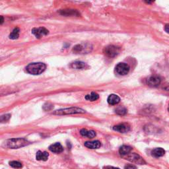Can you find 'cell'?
<instances>
[{"mask_svg":"<svg viewBox=\"0 0 169 169\" xmlns=\"http://www.w3.org/2000/svg\"><path fill=\"white\" fill-rule=\"evenodd\" d=\"M126 160L129 161L133 163H136L138 165H143L145 163L143 158L136 153H130L125 156Z\"/></svg>","mask_w":169,"mask_h":169,"instance_id":"cell-5","label":"cell"},{"mask_svg":"<svg viewBox=\"0 0 169 169\" xmlns=\"http://www.w3.org/2000/svg\"><path fill=\"white\" fill-rule=\"evenodd\" d=\"M120 52V48L118 46L114 45H110L107 46L104 49V53L109 57H114L117 56Z\"/></svg>","mask_w":169,"mask_h":169,"instance_id":"cell-4","label":"cell"},{"mask_svg":"<svg viewBox=\"0 0 169 169\" xmlns=\"http://www.w3.org/2000/svg\"><path fill=\"white\" fill-rule=\"evenodd\" d=\"M28 144L29 142H27L26 139L21 138L11 139L5 142V147L9 149H18L22 147L26 146V145Z\"/></svg>","mask_w":169,"mask_h":169,"instance_id":"cell-2","label":"cell"},{"mask_svg":"<svg viewBox=\"0 0 169 169\" xmlns=\"http://www.w3.org/2000/svg\"><path fill=\"white\" fill-rule=\"evenodd\" d=\"M49 149L50 151L55 153H62L63 148L62 147V145L60 143H56L54 144H52V145L49 147Z\"/></svg>","mask_w":169,"mask_h":169,"instance_id":"cell-10","label":"cell"},{"mask_svg":"<svg viewBox=\"0 0 169 169\" xmlns=\"http://www.w3.org/2000/svg\"><path fill=\"white\" fill-rule=\"evenodd\" d=\"M104 169H120L119 168H116V167H110V166H107L106 167L104 168Z\"/></svg>","mask_w":169,"mask_h":169,"instance_id":"cell-26","label":"cell"},{"mask_svg":"<svg viewBox=\"0 0 169 169\" xmlns=\"http://www.w3.org/2000/svg\"><path fill=\"white\" fill-rule=\"evenodd\" d=\"M116 72L120 75H127L130 72V66L125 63H119L116 66Z\"/></svg>","mask_w":169,"mask_h":169,"instance_id":"cell-6","label":"cell"},{"mask_svg":"<svg viewBox=\"0 0 169 169\" xmlns=\"http://www.w3.org/2000/svg\"><path fill=\"white\" fill-rule=\"evenodd\" d=\"M81 135L83 137H87L88 138H93L96 136L95 132L92 130H87L86 129H82L80 131Z\"/></svg>","mask_w":169,"mask_h":169,"instance_id":"cell-16","label":"cell"},{"mask_svg":"<svg viewBox=\"0 0 169 169\" xmlns=\"http://www.w3.org/2000/svg\"><path fill=\"white\" fill-rule=\"evenodd\" d=\"M49 157V154L48 153L46 152H42V151H38V152L37 153V155H36V159L38 161H47Z\"/></svg>","mask_w":169,"mask_h":169,"instance_id":"cell-14","label":"cell"},{"mask_svg":"<svg viewBox=\"0 0 169 169\" xmlns=\"http://www.w3.org/2000/svg\"><path fill=\"white\" fill-rule=\"evenodd\" d=\"M168 112H169V105H168Z\"/></svg>","mask_w":169,"mask_h":169,"instance_id":"cell-29","label":"cell"},{"mask_svg":"<svg viewBox=\"0 0 169 169\" xmlns=\"http://www.w3.org/2000/svg\"><path fill=\"white\" fill-rule=\"evenodd\" d=\"M11 117V115L10 114H5V115H3V116H2L1 117V122H7L9 120Z\"/></svg>","mask_w":169,"mask_h":169,"instance_id":"cell-24","label":"cell"},{"mask_svg":"<svg viewBox=\"0 0 169 169\" xmlns=\"http://www.w3.org/2000/svg\"><path fill=\"white\" fill-rule=\"evenodd\" d=\"M107 101L109 104H111V105H115V104H117L120 102V98L118 95L112 94L108 97Z\"/></svg>","mask_w":169,"mask_h":169,"instance_id":"cell-13","label":"cell"},{"mask_svg":"<svg viewBox=\"0 0 169 169\" xmlns=\"http://www.w3.org/2000/svg\"><path fill=\"white\" fill-rule=\"evenodd\" d=\"M19 32H20V30L19 28H15L13 29V31L10 34L9 38L13 39V40L17 39L19 37Z\"/></svg>","mask_w":169,"mask_h":169,"instance_id":"cell-19","label":"cell"},{"mask_svg":"<svg viewBox=\"0 0 169 169\" xmlns=\"http://www.w3.org/2000/svg\"><path fill=\"white\" fill-rule=\"evenodd\" d=\"M70 67L75 69H84L88 67V66L85 62L77 61L72 63L70 65Z\"/></svg>","mask_w":169,"mask_h":169,"instance_id":"cell-11","label":"cell"},{"mask_svg":"<svg viewBox=\"0 0 169 169\" xmlns=\"http://www.w3.org/2000/svg\"><path fill=\"white\" fill-rule=\"evenodd\" d=\"M165 153V151L162 148H155L151 151V155L155 158H159V157H162Z\"/></svg>","mask_w":169,"mask_h":169,"instance_id":"cell-15","label":"cell"},{"mask_svg":"<svg viewBox=\"0 0 169 169\" xmlns=\"http://www.w3.org/2000/svg\"><path fill=\"white\" fill-rule=\"evenodd\" d=\"M46 68V64L38 62V63H31L27 66V72L32 75H40L43 73Z\"/></svg>","mask_w":169,"mask_h":169,"instance_id":"cell-1","label":"cell"},{"mask_svg":"<svg viewBox=\"0 0 169 169\" xmlns=\"http://www.w3.org/2000/svg\"><path fill=\"white\" fill-rule=\"evenodd\" d=\"M127 112V109L123 107H119L116 109V113L118 115H125Z\"/></svg>","mask_w":169,"mask_h":169,"instance_id":"cell-20","label":"cell"},{"mask_svg":"<svg viewBox=\"0 0 169 169\" xmlns=\"http://www.w3.org/2000/svg\"><path fill=\"white\" fill-rule=\"evenodd\" d=\"M98 98H99L98 95L97 94V93L94 92H92L91 93V94H89L85 96L86 100L89 101H95L97 100V99H98Z\"/></svg>","mask_w":169,"mask_h":169,"instance_id":"cell-18","label":"cell"},{"mask_svg":"<svg viewBox=\"0 0 169 169\" xmlns=\"http://www.w3.org/2000/svg\"><path fill=\"white\" fill-rule=\"evenodd\" d=\"M113 130L120 133H127L130 131V127L127 124H120L113 127Z\"/></svg>","mask_w":169,"mask_h":169,"instance_id":"cell-9","label":"cell"},{"mask_svg":"<svg viewBox=\"0 0 169 169\" xmlns=\"http://www.w3.org/2000/svg\"><path fill=\"white\" fill-rule=\"evenodd\" d=\"M53 108H54L53 105L50 103H46L43 107V109L45 110V111H49V110H52Z\"/></svg>","mask_w":169,"mask_h":169,"instance_id":"cell-23","label":"cell"},{"mask_svg":"<svg viewBox=\"0 0 169 169\" xmlns=\"http://www.w3.org/2000/svg\"><path fill=\"white\" fill-rule=\"evenodd\" d=\"M85 146L89 149H98L101 146V143L99 141H93V142H87L84 143Z\"/></svg>","mask_w":169,"mask_h":169,"instance_id":"cell-12","label":"cell"},{"mask_svg":"<svg viewBox=\"0 0 169 169\" xmlns=\"http://www.w3.org/2000/svg\"><path fill=\"white\" fill-rule=\"evenodd\" d=\"M132 150V148L127 145H123L120 148L119 153L122 156H126L128 154H130L131 151Z\"/></svg>","mask_w":169,"mask_h":169,"instance_id":"cell-17","label":"cell"},{"mask_svg":"<svg viewBox=\"0 0 169 169\" xmlns=\"http://www.w3.org/2000/svg\"><path fill=\"white\" fill-rule=\"evenodd\" d=\"M161 81V80L159 77L156 76V75H153V76H150L147 79V83L151 87H157L160 85Z\"/></svg>","mask_w":169,"mask_h":169,"instance_id":"cell-8","label":"cell"},{"mask_svg":"<svg viewBox=\"0 0 169 169\" xmlns=\"http://www.w3.org/2000/svg\"><path fill=\"white\" fill-rule=\"evenodd\" d=\"M125 169H136V167L133 165H127L125 167Z\"/></svg>","mask_w":169,"mask_h":169,"instance_id":"cell-25","label":"cell"},{"mask_svg":"<svg viewBox=\"0 0 169 169\" xmlns=\"http://www.w3.org/2000/svg\"><path fill=\"white\" fill-rule=\"evenodd\" d=\"M3 17L2 16L1 17V24H3Z\"/></svg>","mask_w":169,"mask_h":169,"instance_id":"cell-28","label":"cell"},{"mask_svg":"<svg viewBox=\"0 0 169 169\" xmlns=\"http://www.w3.org/2000/svg\"><path fill=\"white\" fill-rule=\"evenodd\" d=\"M63 13H62V15H78V13L76 12L75 11H71V10H64L62 11Z\"/></svg>","mask_w":169,"mask_h":169,"instance_id":"cell-22","label":"cell"},{"mask_svg":"<svg viewBox=\"0 0 169 169\" xmlns=\"http://www.w3.org/2000/svg\"><path fill=\"white\" fill-rule=\"evenodd\" d=\"M84 113H85V110L77 107L58 110H56L54 112H53L54 114L56 115H67L73 114H84Z\"/></svg>","mask_w":169,"mask_h":169,"instance_id":"cell-3","label":"cell"},{"mask_svg":"<svg viewBox=\"0 0 169 169\" xmlns=\"http://www.w3.org/2000/svg\"><path fill=\"white\" fill-rule=\"evenodd\" d=\"M32 33L37 38H40L44 36L47 35L49 33V31L47 29L44 27L34 28L32 29Z\"/></svg>","mask_w":169,"mask_h":169,"instance_id":"cell-7","label":"cell"},{"mask_svg":"<svg viewBox=\"0 0 169 169\" xmlns=\"http://www.w3.org/2000/svg\"><path fill=\"white\" fill-rule=\"evenodd\" d=\"M165 31L169 34V24H167L165 27Z\"/></svg>","mask_w":169,"mask_h":169,"instance_id":"cell-27","label":"cell"},{"mask_svg":"<svg viewBox=\"0 0 169 169\" xmlns=\"http://www.w3.org/2000/svg\"><path fill=\"white\" fill-rule=\"evenodd\" d=\"M9 165L11 167H12L13 168H21L22 167L21 162H19L18 161H15L9 162Z\"/></svg>","mask_w":169,"mask_h":169,"instance_id":"cell-21","label":"cell"}]
</instances>
